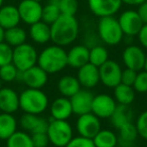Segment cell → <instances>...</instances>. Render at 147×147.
<instances>
[{
  "label": "cell",
  "mask_w": 147,
  "mask_h": 147,
  "mask_svg": "<svg viewBox=\"0 0 147 147\" xmlns=\"http://www.w3.org/2000/svg\"><path fill=\"white\" fill-rule=\"evenodd\" d=\"M51 41L59 47L73 45L80 34V23L76 16L61 14V16L51 24Z\"/></svg>",
  "instance_id": "6da1fadb"
},
{
  "label": "cell",
  "mask_w": 147,
  "mask_h": 147,
  "mask_svg": "<svg viewBox=\"0 0 147 147\" xmlns=\"http://www.w3.org/2000/svg\"><path fill=\"white\" fill-rule=\"evenodd\" d=\"M37 65L49 75L57 74L67 67V53L63 47L51 45L38 53Z\"/></svg>",
  "instance_id": "7a4b0ae2"
},
{
  "label": "cell",
  "mask_w": 147,
  "mask_h": 147,
  "mask_svg": "<svg viewBox=\"0 0 147 147\" xmlns=\"http://www.w3.org/2000/svg\"><path fill=\"white\" fill-rule=\"evenodd\" d=\"M49 106V97L41 89L26 88L19 94V109L23 113L41 115Z\"/></svg>",
  "instance_id": "3957f363"
},
{
  "label": "cell",
  "mask_w": 147,
  "mask_h": 147,
  "mask_svg": "<svg viewBox=\"0 0 147 147\" xmlns=\"http://www.w3.org/2000/svg\"><path fill=\"white\" fill-rule=\"evenodd\" d=\"M97 34L103 43L110 47H115L124 39L118 18L114 16H106L99 18L97 23Z\"/></svg>",
  "instance_id": "277c9868"
},
{
  "label": "cell",
  "mask_w": 147,
  "mask_h": 147,
  "mask_svg": "<svg viewBox=\"0 0 147 147\" xmlns=\"http://www.w3.org/2000/svg\"><path fill=\"white\" fill-rule=\"evenodd\" d=\"M47 134L53 146L65 147L74 138V129L67 120L51 119Z\"/></svg>",
  "instance_id": "5b68a950"
},
{
  "label": "cell",
  "mask_w": 147,
  "mask_h": 147,
  "mask_svg": "<svg viewBox=\"0 0 147 147\" xmlns=\"http://www.w3.org/2000/svg\"><path fill=\"white\" fill-rule=\"evenodd\" d=\"M38 53L31 43L24 42L13 47L12 63L19 71H24L37 65Z\"/></svg>",
  "instance_id": "8992f818"
},
{
  "label": "cell",
  "mask_w": 147,
  "mask_h": 147,
  "mask_svg": "<svg viewBox=\"0 0 147 147\" xmlns=\"http://www.w3.org/2000/svg\"><path fill=\"white\" fill-rule=\"evenodd\" d=\"M122 71V67L116 61L108 59L99 67L100 83L107 88L114 89L116 86L121 84Z\"/></svg>",
  "instance_id": "52a82bcc"
},
{
  "label": "cell",
  "mask_w": 147,
  "mask_h": 147,
  "mask_svg": "<svg viewBox=\"0 0 147 147\" xmlns=\"http://www.w3.org/2000/svg\"><path fill=\"white\" fill-rule=\"evenodd\" d=\"M101 129H102L101 119L92 112L78 116L76 122V130L79 136L93 139Z\"/></svg>",
  "instance_id": "ba28073f"
},
{
  "label": "cell",
  "mask_w": 147,
  "mask_h": 147,
  "mask_svg": "<svg viewBox=\"0 0 147 147\" xmlns=\"http://www.w3.org/2000/svg\"><path fill=\"white\" fill-rule=\"evenodd\" d=\"M146 53L142 47L136 45H128L122 53V61L127 69L140 71L144 69Z\"/></svg>",
  "instance_id": "9c48e42d"
},
{
  "label": "cell",
  "mask_w": 147,
  "mask_h": 147,
  "mask_svg": "<svg viewBox=\"0 0 147 147\" xmlns=\"http://www.w3.org/2000/svg\"><path fill=\"white\" fill-rule=\"evenodd\" d=\"M118 21L121 29L124 33V36L130 37L137 36L139 31L142 28L143 24H144L141 20L137 10H133V9L123 11L119 15Z\"/></svg>",
  "instance_id": "30bf717a"
},
{
  "label": "cell",
  "mask_w": 147,
  "mask_h": 147,
  "mask_svg": "<svg viewBox=\"0 0 147 147\" xmlns=\"http://www.w3.org/2000/svg\"><path fill=\"white\" fill-rule=\"evenodd\" d=\"M17 80L22 82L27 88L42 89L49 81V74L36 65L24 71H19Z\"/></svg>",
  "instance_id": "8fae6325"
},
{
  "label": "cell",
  "mask_w": 147,
  "mask_h": 147,
  "mask_svg": "<svg viewBox=\"0 0 147 147\" xmlns=\"http://www.w3.org/2000/svg\"><path fill=\"white\" fill-rule=\"evenodd\" d=\"M42 7L41 2L35 0H21L17 5L21 21L27 25H31L40 21Z\"/></svg>",
  "instance_id": "7c38bea8"
},
{
  "label": "cell",
  "mask_w": 147,
  "mask_h": 147,
  "mask_svg": "<svg viewBox=\"0 0 147 147\" xmlns=\"http://www.w3.org/2000/svg\"><path fill=\"white\" fill-rule=\"evenodd\" d=\"M117 105L114 97L108 94H98L93 99L91 112L100 119H110Z\"/></svg>",
  "instance_id": "4fadbf2b"
},
{
  "label": "cell",
  "mask_w": 147,
  "mask_h": 147,
  "mask_svg": "<svg viewBox=\"0 0 147 147\" xmlns=\"http://www.w3.org/2000/svg\"><path fill=\"white\" fill-rule=\"evenodd\" d=\"M122 0H88V6L95 16H114L122 7Z\"/></svg>",
  "instance_id": "5bb4252c"
},
{
  "label": "cell",
  "mask_w": 147,
  "mask_h": 147,
  "mask_svg": "<svg viewBox=\"0 0 147 147\" xmlns=\"http://www.w3.org/2000/svg\"><path fill=\"white\" fill-rule=\"evenodd\" d=\"M49 121L39 115L23 113L18 121V124L23 131L33 134V133H47Z\"/></svg>",
  "instance_id": "9a60e30c"
},
{
  "label": "cell",
  "mask_w": 147,
  "mask_h": 147,
  "mask_svg": "<svg viewBox=\"0 0 147 147\" xmlns=\"http://www.w3.org/2000/svg\"><path fill=\"white\" fill-rule=\"evenodd\" d=\"M94 95L88 89H81L77 94L69 98L71 103L73 113L77 116L90 113L92 110V103Z\"/></svg>",
  "instance_id": "2e32d148"
},
{
  "label": "cell",
  "mask_w": 147,
  "mask_h": 147,
  "mask_svg": "<svg viewBox=\"0 0 147 147\" xmlns=\"http://www.w3.org/2000/svg\"><path fill=\"white\" fill-rule=\"evenodd\" d=\"M77 79L84 89L91 90V89L95 88L100 83L99 67L91 63H86L78 69Z\"/></svg>",
  "instance_id": "e0dca14e"
},
{
  "label": "cell",
  "mask_w": 147,
  "mask_h": 147,
  "mask_svg": "<svg viewBox=\"0 0 147 147\" xmlns=\"http://www.w3.org/2000/svg\"><path fill=\"white\" fill-rule=\"evenodd\" d=\"M19 110V94L9 87L0 89V112L14 114Z\"/></svg>",
  "instance_id": "ac0fdd59"
},
{
  "label": "cell",
  "mask_w": 147,
  "mask_h": 147,
  "mask_svg": "<svg viewBox=\"0 0 147 147\" xmlns=\"http://www.w3.org/2000/svg\"><path fill=\"white\" fill-rule=\"evenodd\" d=\"M67 53V65L73 69H79L84 65L89 63L90 59V47L86 45H74Z\"/></svg>",
  "instance_id": "d6986e66"
},
{
  "label": "cell",
  "mask_w": 147,
  "mask_h": 147,
  "mask_svg": "<svg viewBox=\"0 0 147 147\" xmlns=\"http://www.w3.org/2000/svg\"><path fill=\"white\" fill-rule=\"evenodd\" d=\"M49 113L51 119L55 120H67L71 118L74 113L69 98L63 96L55 98L49 106Z\"/></svg>",
  "instance_id": "ffe728a7"
},
{
  "label": "cell",
  "mask_w": 147,
  "mask_h": 147,
  "mask_svg": "<svg viewBox=\"0 0 147 147\" xmlns=\"http://www.w3.org/2000/svg\"><path fill=\"white\" fill-rule=\"evenodd\" d=\"M28 35L30 39L36 45H47L51 41V25L43 22L42 20L29 25Z\"/></svg>",
  "instance_id": "44dd1931"
},
{
  "label": "cell",
  "mask_w": 147,
  "mask_h": 147,
  "mask_svg": "<svg viewBox=\"0 0 147 147\" xmlns=\"http://www.w3.org/2000/svg\"><path fill=\"white\" fill-rule=\"evenodd\" d=\"M21 22L17 6L2 5L0 7V26L4 30L19 25Z\"/></svg>",
  "instance_id": "7402d4cb"
},
{
  "label": "cell",
  "mask_w": 147,
  "mask_h": 147,
  "mask_svg": "<svg viewBox=\"0 0 147 147\" xmlns=\"http://www.w3.org/2000/svg\"><path fill=\"white\" fill-rule=\"evenodd\" d=\"M118 146L119 147H134L139 137L136 125L133 122L124 125L118 129Z\"/></svg>",
  "instance_id": "603a6c76"
},
{
  "label": "cell",
  "mask_w": 147,
  "mask_h": 147,
  "mask_svg": "<svg viewBox=\"0 0 147 147\" xmlns=\"http://www.w3.org/2000/svg\"><path fill=\"white\" fill-rule=\"evenodd\" d=\"M57 88L63 97L71 98L82 89V86L77 77H74L71 75H65L57 81Z\"/></svg>",
  "instance_id": "cb8c5ba5"
},
{
  "label": "cell",
  "mask_w": 147,
  "mask_h": 147,
  "mask_svg": "<svg viewBox=\"0 0 147 147\" xmlns=\"http://www.w3.org/2000/svg\"><path fill=\"white\" fill-rule=\"evenodd\" d=\"M134 118V111L132 110L129 105H120L118 104L115 109L114 113L110 118L111 124L116 129L121 128L128 123L133 122Z\"/></svg>",
  "instance_id": "d4e9b609"
},
{
  "label": "cell",
  "mask_w": 147,
  "mask_h": 147,
  "mask_svg": "<svg viewBox=\"0 0 147 147\" xmlns=\"http://www.w3.org/2000/svg\"><path fill=\"white\" fill-rule=\"evenodd\" d=\"M18 121L13 114L0 112V140L6 141L17 131Z\"/></svg>",
  "instance_id": "484cf974"
},
{
  "label": "cell",
  "mask_w": 147,
  "mask_h": 147,
  "mask_svg": "<svg viewBox=\"0 0 147 147\" xmlns=\"http://www.w3.org/2000/svg\"><path fill=\"white\" fill-rule=\"evenodd\" d=\"M27 32L23 27L19 26H14L8 28L5 30L4 32V41L6 43H8L10 47H16L18 45H22V43L26 42L27 39Z\"/></svg>",
  "instance_id": "4316f807"
},
{
  "label": "cell",
  "mask_w": 147,
  "mask_h": 147,
  "mask_svg": "<svg viewBox=\"0 0 147 147\" xmlns=\"http://www.w3.org/2000/svg\"><path fill=\"white\" fill-rule=\"evenodd\" d=\"M135 90L132 86L125 84H119L114 88V99L117 104L129 105L130 106L135 100Z\"/></svg>",
  "instance_id": "83f0119b"
},
{
  "label": "cell",
  "mask_w": 147,
  "mask_h": 147,
  "mask_svg": "<svg viewBox=\"0 0 147 147\" xmlns=\"http://www.w3.org/2000/svg\"><path fill=\"white\" fill-rule=\"evenodd\" d=\"M96 147H117L118 137L114 131L110 129H101L92 139Z\"/></svg>",
  "instance_id": "f1b7e54d"
},
{
  "label": "cell",
  "mask_w": 147,
  "mask_h": 147,
  "mask_svg": "<svg viewBox=\"0 0 147 147\" xmlns=\"http://www.w3.org/2000/svg\"><path fill=\"white\" fill-rule=\"evenodd\" d=\"M6 147H34V145L31 134L17 130L6 140Z\"/></svg>",
  "instance_id": "f546056e"
},
{
  "label": "cell",
  "mask_w": 147,
  "mask_h": 147,
  "mask_svg": "<svg viewBox=\"0 0 147 147\" xmlns=\"http://www.w3.org/2000/svg\"><path fill=\"white\" fill-rule=\"evenodd\" d=\"M108 59H109L108 49L104 45H96L90 49V59H89V63L100 67Z\"/></svg>",
  "instance_id": "4dcf8cb0"
},
{
  "label": "cell",
  "mask_w": 147,
  "mask_h": 147,
  "mask_svg": "<svg viewBox=\"0 0 147 147\" xmlns=\"http://www.w3.org/2000/svg\"><path fill=\"white\" fill-rule=\"evenodd\" d=\"M61 13L59 8V5L51 2H47V4H45L42 7L41 20L51 25L61 16Z\"/></svg>",
  "instance_id": "1f68e13d"
},
{
  "label": "cell",
  "mask_w": 147,
  "mask_h": 147,
  "mask_svg": "<svg viewBox=\"0 0 147 147\" xmlns=\"http://www.w3.org/2000/svg\"><path fill=\"white\" fill-rule=\"evenodd\" d=\"M19 71L12 63L0 67V79L3 83H12L18 79Z\"/></svg>",
  "instance_id": "d6a6232c"
},
{
  "label": "cell",
  "mask_w": 147,
  "mask_h": 147,
  "mask_svg": "<svg viewBox=\"0 0 147 147\" xmlns=\"http://www.w3.org/2000/svg\"><path fill=\"white\" fill-rule=\"evenodd\" d=\"M57 5H59V8L61 10V14L65 15L75 16L79 9L78 0H61Z\"/></svg>",
  "instance_id": "836d02e7"
},
{
  "label": "cell",
  "mask_w": 147,
  "mask_h": 147,
  "mask_svg": "<svg viewBox=\"0 0 147 147\" xmlns=\"http://www.w3.org/2000/svg\"><path fill=\"white\" fill-rule=\"evenodd\" d=\"M133 89L135 92L139 94H145L147 93V71L142 69V71L137 73L136 79L133 84Z\"/></svg>",
  "instance_id": "e575fe53"
},
{
  "label": "cell",
  "mask_w": 147,
  "mask_h": 147,
  "mask_svg": "<svg viewBox=\"0 0 147 147\" xmlns=\"http://www.w3.org/2000/svg\"><path fill=\"white\" fill-rule=\"evenodd\" d=\"M13 47L5 41L0 42V67L12 63Z\"/></svg>",
  "instance_id": "d590c367"
},
{
  "label": "cell",
  "mask_w": 147,
  "mask_h": 147,
  "mask_svg": "<svg viewBox=\"0 0 147 147\" xmlns=\"http://www.w3.org/2000/svg\"><path fill=\"white\" fill-rule=\"evenodd\" d=\"M135 125H136L139 136L147 141V110L139 114Z\"/></svg>",
  "instance_id": "8d00e7d4"
},
{
  "label": "cell",
  "mask_w": 147,
  "mask_h": 147,
  "mask_svg": "<svg viewBox=\"0 0 147 147\" xmlns=\"http://www.w3.org/2000/svg\"><path fill=\"white\" fill-rule=\"evenodd\" d=\"M65 147H96L92 139L85 138L82 136H74Z\"/></svg>",
  "instance_id": "74e56055"
},
{
  "label": "cell",
  "mask_w": 147,
  "mask_h": 147,
  "mask_svg": "<svg viewBox=\"0 0 147 147\" xmlns=\"http://www.w3.org/2000/svg\"><path fill=\"white\" fill-rule=\"evenodd\" d=\"M31 138L34 147H47L49 144V139L47 133H33L31 134Z\"/></svg>",
  "instance_id": "f35d334b"
},
{
  "label": "cell",
  "mask_w": 147,
  "mask_h": 147,
  "mask_svg": "<svg viewBox=\"0 0 147 147\" xmlns=\"http://www.w3.org/2000/svg\"><path fill=\"white\" fill-rule=\"evenodd\" d=\"M137 73L138 71H134V69H125L122 71V77H121V83L125 85H128V86H133L135 82V79H136Z\"/></svg>",
  "instance_id": "ab89813d"
},
{
  "label": "cell",
  "mask_w": 147,
  "mask_h": 147,
  "mask_svg": "<svg viewBox=\"0 0 147 147\" xmlns=\"http://www.w3.org/2000/svg\"><path fill=\"white\" fill-rule=\"evenodd\" d=\"M137 36H138V40H139V43L141 45V47H142L143 49H147V23L143 24L142 28L139 31Z\"/></svg>",
  "instance_id": "60d3db41"
},
{
  "label": "cell",
  "mask_w": 147,
  "mask_h": 147,
  "mask_svg": "<svg viewBox=\"0 0 147 147\" xmlns=\"http://www.w3.org/2000/svg\"><path fill=\"white\" fill-rule=\"evenodd\" d=\"M137 12H138L142 22L144 23V24L147 23V1H145L144 3L139 5L138 9H137Z\"/></svg>",
  "instance_id": "b9f144b4"
},
{
  "label": "cell",
  "mask_w": 147,
  "mask_h": 147,
  "mask_svg": "<svg viewBox=\"0 0 147 147\" xmlns=\"http://www.w3.org/2000/svg\"><path fill=\"white\" fill-rule=\"evenodd\" d=\"M147 0H122V3L127 5H130V6H139L140 4L144 3Z\"/></svg>",
  "instance_id": "7bdbcfd3"
},
{
  "label": "cell",
  "mask_w": 147,
  "mask_h": 147,
  "mask_svg": "<svg viewBox=\"0 0 147 147\" xmlns=\"http://www.w3.org/2000/svg\"><path fill=\"white\" fill-rule=\"evenodd\" d=\"M4 32H5V30L0 26V42L4 41Z\"/></svg>",
  "instance_id": "ee69618b"
},
{
  "label": "cell",
  "mask_w": 147,
  "mask_h": 147,
  "mask_svg": "<svg viewBox=\"0 0 147 147\" xmlns=\"http://www.w3.org/2000/svg\"><path fill=\"white\" fill-rule=\"evenodd\" d=\"M59 1H61V0H49V2L55 3V4H59Z\"/></svg>",
  "instance_id": "f6af8a7d"
},
{
  "label": "cell",
  "mask_w": 147,
  "mask_h": 147,
  "mask_svg": "<svg viewBox=\"0 0 147 147\" xmlns=\"http://www.w3.org/2000/svg\"><path fill=\"white\" fill-rule=\"evenodd\" d=\"M144 71H147V55H146V59H145V65H144Z\"/></svg>",
  "instance_id": "bcb514c9"
},
{
  "label": "cell",
  "mask_w": 147,
  "mask_h": 147,
  "mask_svg": "<svg viewBox=\"0 0 147 147\" xmlns=\"http://www.w3.org/2000/svg\"><path fill=\"white\" fill-rule=\"evenodd\" d=\"M3 3H4V0H0V7L2 6V5H3Z\"/></svg>",
  "instance_id": "7dc6e473"
},
{
  "label": "cell",
  "mask_w": 147,
  "mask_h": 147,
  "mask_svg": "<svg viewBox=\"0 0 147 147\" xmlns=\"http://www.w3.org/2000/svg\"><path fill=\"white\" fill-rule=\"evenodd\" d=\"M2 81H1V79H0V89H1V88H2Z\"/></svg>",
  "instance_id": "c3c4849f"
},
{
  "label": "cell",
  "mask_w": 147,
  "mask_h": 147,
  "mask_svg": "<svg viewBox=\"0 0 147 147\" xmlns=\"http://www.w3.org/2000/svg\"><path fill=\"white\" fill-rule=\"evenodd\" d=\"M35 1H38V2H41V1H42V0H35Z\"/></svg>",
  "instance_id": "681fc988"
}]
</instances>
